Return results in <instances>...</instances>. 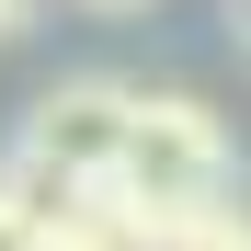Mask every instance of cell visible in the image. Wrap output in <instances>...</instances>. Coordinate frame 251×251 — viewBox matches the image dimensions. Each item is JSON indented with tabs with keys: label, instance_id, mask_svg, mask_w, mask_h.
<instances>
[{
	"label": "cell",
	"instance_id": "6da1fadb",
	"mask_svg": "<svg viewBox=\"0 0 251 251\" xmlns=\"http://www.w3.org/2000/svg\"><path fill=\"white\" fill-rule=\"evenodd\" d=\"M240 172V149H228V126H217V103H194V92H137L126 103V137H114V194L126 205H183V194H217Z\"/></svg>",
	"mask_w": 251,
	"mask_h": 251
},
{
	"label": "cell",
	"instance_id": "7a4b0ae2",
	"mask_svg": "<svg viewBox=\"0 0 251 251\" xmlns=\"http://www.w3.org/2000/svg\"><path fill=\"white\" fill-rule=\"evenodd\" d=\"M126 103H137V92L103 80V69H92V80H57V92L23 114V149L57 160V172H80V183H103V172H114V137H126Z\"/></svg>",
	"mask_w": 251,
	"mask_h": 251
},
{
	"label": "cell",
	"instance_id": "3957f363",
	"mask_svg": "<svg viewBox=\"0 0 251 251\" xmlns=\"http://www.w3.org/2000/svg\"><path fill=\"white\" fill-rule=\"evenodd\" d=\"M149 251H251V205L217 183V194H183L149 217Z\"/></svg>",
	"mask_w": 251,
	"mask_h": 251
},
{
	"label": "cell",
	"instance_id": "277c9868",
	"mask_svg": "<svg viewBox=\"0 0 251 251\" xmlns=\"http://www.w3.org/2000/svg\"><path fill=\"white\" fill-rule=\"evenodd\" d=\"M46 251H149V205H126L114 183H80V205L46 228Z\"/></svg>",
	"mask_w": 251,
	"mask_h": 251
},
{
	"label": "cell",
	"instance_id": "5b68a950",
	"mask_svg": "<svg viewBox=\"0 0 251 251\" xmlns=\"http://www.w3.org/2000/svg\"><path fill=\"white\" fill-rule=\"evenodd\" d=\"M0 194L23 205L34 228H57L69 205H80V172H57V160H34V149H12V172H0Z\"/></svg>",
	"mask_w": 251,
	"mask_h": 251
},
{
	"label": "cell",
	"instance_id": "8992f818",
	"mask_svg": "<svg viewBox=\"0 0 251 251\" xmlns=\"http://www.w3.org/2000/svg\"><path fill=\"white\" fill-rule=\"evenodd\" d=\"M0 251H46V228H34V217H23L12 194H0Z\"/></svg>",
	"mask_w": 251,
	"mask_h": 251
},
{
	"label": "cell",
	"instance_id": "52a82bcc",
	"mask_svg": "<svg viewBox=\"0 0 251 251\" xmlns=\"http://www.w3.org/2000/svg\"><path fill=\"white\" fill-rule=\"evenodd\" d=\"M23 23H34V0H0V46H12V34H23Z\"/></svg>",
	"mask_w": 251,
	"mask_h": 251
},
{
	"label": "cell",
	"instance_id": "ba28073f",
	"mask_svg": "<svg viewBox=\"0 0 251 251\" xmlns=\"http://www.w3.org/2000/svg\"><path fill=\"white\" fill-rule=\"evenodd\" d=\"M80 12H149V0H80Z\"/></svg>",
	"mask_w": 251,
	"mask_h": 251
}]
</instances>
